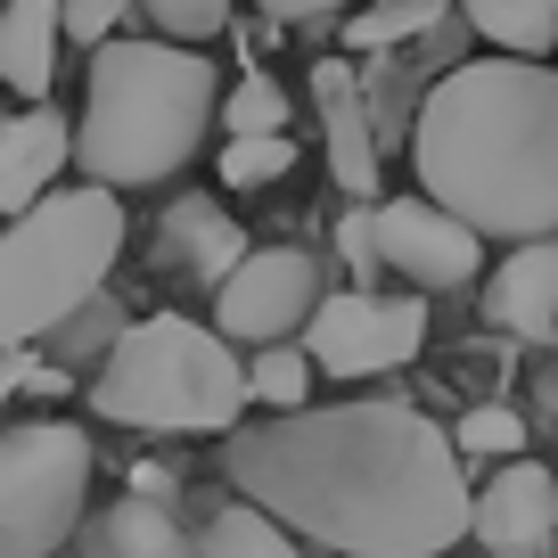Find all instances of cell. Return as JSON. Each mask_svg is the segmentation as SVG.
<instances>
[{"label": "cell", "mask_w": 558, "mask_h": 558, "mask_svg": "<svg viewBox=\"0 0 558 558\" xmlns=\"http://www.w3.org/2000/svg\"><path fill=\"white\" fill-rule=\"evenodd\" d=\"M222 469L288 534L345 558H436L476 518L460 444L411 402H320L230 427Z\"/></svg>", "instance_id": "6da1fadb"}, {"label": "cell", "mask_w": 558, "mask_h": 558, "mask_svg": "<svg viewBox=\"0 0 558 558\" xmlns=\"http://www.w3.org/2000/svg\"><path fill=\"white\" fill-rule=\"evenodd\" d=\"M411 173L476 239H558V74L501 50L452 66L411 123Z\"/></svg>", "instance_id": "7a4b0ae2"}, {"label": "cell", "mask_w": 558, "mask_h": 558, "mask_svg": "<svg viewBox=\"0 0 558 558\" xmlns=\"http://www.w3.org/2000/svg\"><path fill=\"white\" fill-rule=\"evenodd\" d=\"M222 116L214 66L190 41H107L90 50V90H83V123H74V165L99 190H148L173 181L197 157L206 123Z\"/></svg>", "instance_id": "3957f363"}, {"label": "cell", "mask_w": 558, "mask_h": 558, "mask_svg": "<svg viewBox=\"0 0 558 558\" xmlns=\"http://www.w3.org/2000/svg\"><path fill=\"white\" fill-rule=\"evenodd\" d=\"M246 362L222 329H197L181 313H148L99 353L90 411L148 436H230L246 411Z\"/></svg>", "instance_id": "277c9868"}, {"label": "cell", "mask_w": 558, "mask_h": 558, "mask_svg": "<svg viewBox=\"0 0 558 558\" xmlns=\"http://www.w3.org/2000/svg\"><path fill=\"white\" fill-rule=\"evenodd\" d=\"M116 255H123V197L99 181L50 190L34 214H17L0 230V353H25L34 337L66 329L83 304H99Z\"/></svg>", "instance_id": "5b68a950"}, {"label": "cell", "mask_w": 558, "mask_h": 558, "mask_svg": "<svg viewBox=\"0 0 558 558\" xmlns=\"http://www.w3.org/2000/svg\"><path fill=\"white\" fill-rule=\"evenodd\" d=\"M90 436L66 418L0 427V558H50L83 525Z\"/></svg>", "instance_id": "8992f818"}, {"label": "cell", "mask_w": 558, "mask_h": 558, "mask_svg": "<svg viewBox=\"0 0 558 558\" xmlns=\"http://www.w3.org/2000/svg\"><path fill=\"white\" fill-rule=\"evenodd\" d=\"M418 345H427V304L386 296V288L320 296V313L304 320V353L320 362V378H386V369L418 362Z\"/></svg>", "instance_id": "52a82bcc"}, {"label": "cell", "mask_w": 558, "mask_h": 558, "mask_svg": "<svg viewBox=\"0 0 558 558\" xmlns=\"http://www.w3.org/2000/svg\"><path fill=\"white\" fill-rule=\"evenodd\" d=\"M313 313H320V263L304 246H255L214 288V329L230 345H288Z\"/></svg>", "instance_id": "ba28073f"}, {"label": "cell", "mask_w": 558, "mask_h": 558, "mask_svg": "<svg viewBox=\"0 0 558 558\" xmlns=\"http://www.w3.org/2000/svg\"><path fill=\"white\" fill-rule=\"evenodd\" d=\"M378 255L418 288H469L485 271V239L436 197H386L378 206Z\"/></svg>", "instance_id": "9c48e42d"}, {"label": "cell", "mask_w": 558, "mask_h": 558, "mask_svg": "<svg viewBox=\"0 0 558 558\" xmlns=\"http://www.w3.org/2000/svg\"><path fill=\"white\" fill-rule=\"evenodd\" d=\"M469 534L485 542V558H542L558 542V476L542 460H501V476L476 493Z\"/></svg>", "instance_id": "30bf717a"}, {"label": "cell", "mask_w": 558, "mask_h": 558, "mask_svg": "<svg viewBox=\"0 0 558 558\" xmlns=\"http://www.w3.org/2000/svg\"><path fill=\"white\" fill-rule=\"evenodd\" d=\"M313 99H320V157H329V181L353 197V206H369V197H378V140H369L362 74H353L345 58H320Z\"/></svg>", "instance_id": "8fae6325"}, {"label": "cell", "mask_w": 558, "mask_h": 558, "mask_svg": "<svg viewBox=\"0 0 558 558\" xmlns=\"http://www.w3.org/2000/svg\"><path fill=\"white\" fill-rule=\"evenodd\" d=\"M74 165V123L50 116V107H25V116L0 123V214L17 222L41 197L58 190V173Z\"/></svg>", "instance_id": "7c38bea8"}, {"label": "cell", "mask_w": 558, "mask_h": 558, "mask_svg": "<svg viewBox=\"0 0 558 558\" xmlns=\"http://www.w3.org/2000/svg\"><path fill=\"white\" fill-rule=\"evenodd\" d=\"M485 320L509 337H550L558 329V239L509 246V263L485 279Z\"/></svg>", "instance_id": "4fadbf2b"}, {"label": "cell", "mask_w": 558, "mask_h": 558, "mask_svg": "<svg viewBox=\"0 0 558 558\" xmlns=\"http://www.w3.org/2000/svg\"><path fill=\"white\" fill-rule=\"evenodd\" d=\"M58 41H66L58 0H0V90L41 107V90L58 83Z\"/></svg>", "instance_id": "5bb4252c"}, {"label": "cell", "mask_w": 558, "mask_h": 558, "mask_svg": "<svg viewBox=\"0 0 558 558\" xmlns=\"http://www.w3.org/2000/svg\"><path fill=\"white\" fill-rule=\"evenodd\" d=\"M165 246H173V263H181L190 279H206V288H222V279L255 255V246H246V230L230 222L214 197H173V214H165Z\"/></svg>", "instance_id": "9a60e30c"}, {"label": "cell", "mask_w": 558, "mask_h": 558, "mask_svg": "<svg viewBox=\"0 0 558 558\" xmlns=\"http://www.w3.org/2000/svg\"><path fill=\"white\" fill-rule=\"evenodd\" d=\"M460 17L501 58H550L558 50V0H460Z\"/></svg>", "instance_id": "2e32d148"}, {"label": "cell", "mask_w": 558, "mask_h": 558, "mask_svg": "<svg viewBox=\"0 0 558 558\" xmlns=\"http://www.w3.org/2000/svg\"><path fill=\"white\" fill-rule=\"evenodd\" d=\"M99 550H107V558H197V542L173 525V509H157L148 493H140V501L107 509V525H99Z\"/></svg>", "instance_id": "e0dca14e"}, {"label": "cell", "mask_w": 558, "mask_h": 558, "mask_svg": "<svg viewBox=\"0 0 558 558\" xmlns=\"http://www.w3.org/2000/svg\"><path fill=\"white\" fill-rule=\"evenodd\" d=\"M197 558H296V534H288L271 509L230 501V509H214V525H206V542H197Z\"/></svg>", "instance_id": "ac0fdd59"}, {"label": "cell", "mask_w": 558, "mask_h": 558, "mask_svg": "<svg viewBox=\"0 0 558 558\" xmlns=\"http://www.w3.org/2000/svg\"><path fill=\"white\" fill-rule=\"evenodd\" d=\"M313 378H320V362L304 345H255L246 353V395H255L263 411H304Z\"/></svg>", "instance_id": "d6986e66"}, {"label": "cell", "mask_w": 558, "mask_h": 558, "mask_svg": "<svg viewBox=\"0 0 558 558\" xmlns=\"http://www.w3.org/2000/svg\"><path fill=\"white\" fill-rule=\"evenodd\" d=\"M296 173V140L263 132V140H222V181L230 190H271V181Z\"/></svg>", "instance_id": "ffe728a7"}, {"label": "cell", "mask_w": 558, "mask_h": 558, "mask_svg": "<svg viewBox=\"0 0 558 558\" xmlns=\"http://www.w3.org/2000/svg\"><path fill=\"white\" fill-rule=\"evenodd\" d=\"M222 123L230 140H263V132H288V90L271 83V74H246L239 90L222 99Z\"/></svg>", "instance_id": "44dd1931"}, {"label": "cell", "mask_w": 558, "mask_h": 558, "mask_svg": "<svg viewBox=\"0 0 558 558\" xmlns=\"http://www.w3.org/2000/svg\"><path fill=\"white\" fill-rule=\"evenodd\" d=\"M452 444H460V452H476V460H525L518 452V444H525V418L509 411V402H476V411L452 427Z\"/></svg>", "instance_id": "7402d4cb"}, {"label": "cell", "mask_w": 558, "mask_h": 558, "mask_svg": "<svg viewBox=\"0 0 558 558\" xmlns=\"http://www.w3.org/2000/svg\"><path fill=\"white\" fill-rule=\"evenodd\" d=\"M140 17L157 25V41H214L230 25V0H140Z\"/></svg>", "instance_id": "603a6c76"}, {"label": "cell", "mask_w": 558, "mask_h": 558, "mask_svg": "<svg viewBox=\"0 0 558 558\" xmlns=\"http://www.w3.org/2000/svg\"><path fill=\"white\" fill-rule=\"evenodd\" d=\"M427 25H436V0H395V9L353 17L345 41H353V50H386V41H411V34H427Z\"/></svg>", "instance_id": "cb8c5ba5"}, {"label": "cell", "mask_w": 558, "mask_h": 558, "mask_svg": "<svg viewBox=\"0 0 558 558\" xmlns=\"http://www.w3.org/2000/svg\"><path fill=\"white\" fill-rule=\"evenodd\" d=\"M66 9V41H83V50H107L123 25V9H140V0H58Z\"/></svg>", "instance_id": "d4e9b609"}, {"label": "cell", "mask_w": 558, "mask_h": 558, "mask_svg": "<svg viewBox=\"0 0 558 558\" xmlns=\"http://www.w3.org/2000/svg\"><path fill=\"white\" fill-rule=\"evenodd\" d=\"M337 255H345L353 263V271H378V206H353L345 214V222H337Z\"/></svg>", "instance_id": "484cf974"}, {"label": "cell", "mask_w": 558, "mask_h": 558, "mask_svg": "<svg viewBox=\"0 0 558 558\" xmlns=\"http://www.w3.org/2000/svg\"><path fill=\"white\" fill-rule=\"evenodd\" d=\"M17 386H41V395H58L66 378H58V369H41L34 353H0V402L17 395Z\"/></svg>", "instance_id": "4316f807"}, {"label": "cell", "mask_w": 558, "mask_h": 558, "mask_svg": "<svg viewBox=\"0 0 558 558\" xmlns=\"http://www.w3.org/2000/svg\"><path fill=\"white\" fill-rule=\"evenodd\" d=\"M263 17H279V25H320V17H345L353 0H255Z\"/></svg>", "instance_id": "83f0119b"}]
</instances>
